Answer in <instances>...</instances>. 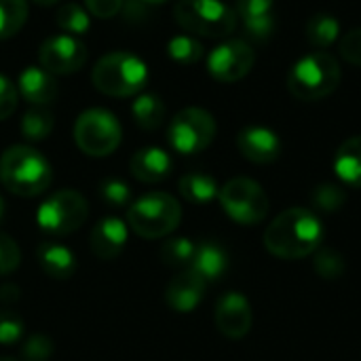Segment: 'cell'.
<instances>
[{"label": "cell", "mask_w": 361, "mask_h": 361, "mask_svg": "<svg viewBox=\"0 0 361 361\" xmlns=\"http://www.w3.org/2000/svg\"><path fill=\"white\" fill-rule=\"evenodd\" d=\"M38 59L51 74H72L85 66L87 47L72 34H57L42 42Z\"/></svg>", "instance_id": "7c38bea8"}, {"label": "cell", "mask_w": 361, "mask_h": 361, "mask_svg": "<svg viewBox=\"0 0 361 361\" xmlns=\"http://www.w3.org/2000/svg\"><path fill=\"white\" fill-rule=\"evenodd\" d=\"M216 137V121L203 108H184L180 110L167 131V140L173 150L180 154H197L205 150Z\"/></svg>", "instance_id": "9c48e42d"}, {"label": "cell", "mask_w": 361, "mask_h": 361, "mask_svg": "<svg viewBox=\"0 0 361 361\" xmlns=\"http://www.w3.org/2000/svg\"><path fill=\"white\" fill-rule=\"evenodd\" d=\"M182 207L167 192H148L140 197L127 212L129 226L144 239H161L178 228Z\"/></svg>", "instance_id": "5b68a950"}, {"label": "cell", "mask_w": 361, "mask_h": 361, "mask_svg": "<svg viewBox=\"0 0 361 361\" xmlns=\"http://www.w3.org/2000/svg\"><path fill=\"white\" fill-rule=\"evenodd\" d=\"M222 209L239 224L254 226L260 224L269 214V197L264 188L250 178H233L228 180L220 192Z\"/></svg>", "instance_id": "ba28073f"}, {"label": "cell", "mask_w": 361, "mask_h": 361, "mask_svg": "<svg viewBox=\"0 0 361 361\" xmlns=\"http://www.w3.org/2000/svg\"><path fill=\"white\" fill-rule=\"evenodd\" d=\"M121 137H123V131H121L118 118L104 108L85 110L76 118L74 140H76V146L89 157L112 154L118 148Z\"/></svg>", "instance_id": "52a82bcc"}, {"label": "cell", "mask_w": 361, "mask_h": 361, "mask_svg": "<svg viewBox=\"0 0 361 361\" xmlns=\"http://www.w3.org/2000/svg\"><path fill=\"white\" fill-rule=\"evenodd\" d=\"M19 262H21V252L17 243L8 235L0 233V275H11L19 267Z\"/></svg>", "instance_id": "d590c367"}, {"label": "cell", "mask_w": 361, "mask_h": 361, "mask_svg": "<svg viewBox=\"0 0 361 361\" xmlns=\"http://www.w3.org/2000/svg\"><path fill=\"white\" fill-rule=\"evenodd\" d=\"M341 36V23L334 15L317 13L307 21V40L317 49H328Z\"/></svg>", "instance_id": "cb8c5ba5"}, {"label": "cell", "mask_w": 361, "mask_h": 361, "mask_svg": "<svg viewBox=\"0 0 361 361\" xmlns=\"http://www.w3.org/2000/svg\"><path fill=\"white\" fill-rule=\"evenodd\" d=\"M53 131V114L44 106L30 108L21 118V133L30 142H40Z\"/></svg>", "instance_id": "484cf974"}, {"label": "cell", "mask_w": 361, "mask_h": 361, "mask_svg": "<svg viewBox=\"0 0 361 361\" xmlns=\"http://www.w3.org/2000/svg\"><path fill=\"white\" fill-rule=\"evenodd\" d=\"M334 171L345 184L361 188V135L341 144L334 157Z\"/></svg>", "instance_id": "7402d4cb"}, {"label": "cell", "mask_w": 361, "mask_h": 361, "mask_svg": "<svg viewBox=\"0 0 361 361\" xmlns=\"http://www.w3.org/2000/svg\"><path fill=\"white\" fill-rule=\"evenodd\" d=\"M254 61L256 53L245 40H226L209 53L207 70L220 82H237L250 74Z\"/></svg>", "instance_id": "8fae6325"}, {"label": "cell", "mask_w": 361, "mask_h": 361, "mask_svg": "<svg viewBox=\"0 0 361 361\" xmlns=\"http://www.w3.org/2000/svg\"><path fill=\"white\" fill-rule=\"evenodd\" d=\"M15 108H17V89L4 74H0V121L8 118L15 112Z\"/></svg>", "instance_id": "74e56055"}, {"label": "cell", "mask_w": 361, "mask_h": 361, "mask_svg": "<svg viewBox=\"0 0 361 361\" xmlns=\"http://www.w3.org/2000/svg\"><path fill=\"white\" fill-rule=\"evenodd\" d=\"M341 55L351 63L361 68V27L347 32L341 40Z\"/></svg>", "instance_id": "8d00e7d4"}, {"label": "cell", "mask_w": 361, "mask_h": 361, "mask_svg": "<svg viewBox=\"0 0 361 361\" xmlns=\"http://www.w3.org/2000/svg\"><path fill=\"white\" fill-rule=\"evenodd\" d=\"M99 197L110 207H125L131 199V188L127 186V182L118 178H106L99 184Z\"/></svg>", "instance_id": "d6a6232c"}, {"label": "cell", "mask_w": 361, "mask_h": 361, "mask_svg": "<svg viewBox=\"0 0 361 361\" xmlns=\"http://www.w3.org/2000/svg\"><path fill=\"white\" fill-rule=\"evenodd\" d=\"M178 188H180V195L192 205H205L214 201L220 192L216 180L207 173H186L182 176Z\"/></svg>", "instance_id": "603a6c76"}, {"label": "cell", "mask_w": 361, "mask_h": 361, "mask_svg": "<svg viewBox=\"0 0 361 361\" xmlns=\"http://www.w3.org/2000/svg\"><path fill=\"white\" fill-rule=\"evenodd\" d=\"M0 300L2 302H17L19 300V288L11 286V283L0 286Z\"/></svg>", "instance_id": "ab89813d"}, {"label": "cell", "mask_w": 361, "mask_h": 361, "mask_svg": "<svg viewBox=\"0 0 361 361\" xmlns=\"http://www.w3.org/2000/svg\"><path fill=\"white\" fill-rule=\"evenodd\" d=\"M36 254L42 271L53 279H70L76 271L74 254L59 243H40Z\"/></svg>", "instance_id": "44dd1931"}, {"label": "cell", "mask_w": 361, "mask_h": 361, "mask_svg": "<svg viewBox=\"0 0 361 361\" xmlns=\"http://www.w3.org/2000/svg\"><path fill=\"white\" fill-rule=\"evenodd\" d=\"M205 283L207 281L203 277H199L195 271L186 269L169 281L165 300L176 313H190L201 305L203 294H205Z\"/></svg>", "instance_id": "9a60e30c"}, {"label": "cell", "mask_w": 361, "mask_h": 361, "mask_svg": "<svg viewBox=\"0 0 361 361\" xmlns=\"http://www.w3.org/2000/svg\"><path fill=\"white\" fill-rule=\"evenodd\" d=\"M167 55L178 63L190 66L203 57V44L192 36H173L167 42Z\"/></svg>", "instance_id": "83f0119b"}, {"label": "cell", "mask_w": 361, "mask_h": 361, "mask_svg": "<svg viewBox=\"0 0 361 361\" xmlns=\"http://www.w3.org/2000/svg\"><path fill=\"white\" fill-rule=\"evenodd\" d=\"M142 2H146V4H161V2H167V0H142Z\"/></svg>", "instance_id": "b9f144b4"}, {"label": "cell", "mask_w": 361, "mask_h": 361, "mask_svg": "<svg viewBox=\"0 0 361 361\" xmlns=\"http://www.w3.org/2000/svg\"><path fill=\"white\" fill-rule=\"evenodd\" d=\"M178 23L199 36L224 38L237 27V13L220 0H178Z\"/></svg>", "instance_id": "8992f818"}, {"label": "cell", "mask_w": 361, "mask_h": 361, "mask_svg": "<svg viewBox=\"0 0 361 361\" xmlns=\"http://www.w3.org/2000/svg\"><path fill=\"white\" fill-rule=\"evenodd\" d=\"M36 4H40V6H49V4H55L57 0H34Z\"/></svg>", "instance_id": "60d3db41"}, {"label": "cell", "mask_w": 361, "mask_h": 361, "mask_svg": "<svg viewBox=\"0 0 361 361\" xmlns=\"http://www.w3.org/2000/svg\"><path fill=\"white\" fill-rule=\"evenodd\" d=\"M2 214H4V203H2V199H0V220H2Z\"/></svg>", "instance_id": "7bdbcfd3"}, {"label": "cell", "mask_w": 361, "mask_h": 361, "mask_svg": "<svg viewBox=\"0 0 361 361\" xmlns=\"http://www.w3.org/2000/svg\"><path fill=\"white\" fill-rule=\"evenodd\" d=\"M311 203L315 209L326 212V214H336L345 203H347V195L341 186L336 184H319L313 188L311 192Z\"/></svg>", "instance_id": "f546056e"}, {"label": "cell", "mask_w": 361, "mask_h": 361, "mask_svg": "<svg viewBox=\"0 0 361 361\" xmlns=\"http://www.w3.org/2000/svg\"><path fill=\"white\" fill-rule=\"evenodd\" d=\"M237 15L243 19L247 34L256 40H269L277 27L275 0H239Z\"/></svg>", "instance_id": "e0dca14e"}, {"label": "cell", "mask_w": 361, "mask_h": 361, "mask_svg": "<svg viewBox=\"0 0 361 361\" xmlns=\"http://www.w3.org/2000/svg\"><path fill=\"white\" fill-rule=\"evenodd\" d=\"M91 80L97 91L110 97H131L146 87L148 68L146 63L127 51H114L104 55L93 72Z\"/></svg>", "instance_id": "277c9868"}, {"label": "cell", "mask_w": 361, "mask_h": 361, "mask_svg": "<svg viewBox=\"0 0 361 361\" xmlns=\"http://www.w3.org/2000/svg\"><path fill=\"white\" fill-rule=\"evenodd\" d=\"M0 180L6 190L19 197H36L49 188L53 169L38 150L11 146L0 159Z\"/></svg>", "instance_id": "7a4b0ae2"}, {"label": "cell", "mask_w": 361, "mask_h": 361, "mask_svg": "<svg viewBox=\"0 0 361 361\" xmlns=\"http://www.w3.org/2000/svg\"><path fill=\"white\" fill-rule=\"evenodd\" d=\"M237 146L241 154L258 165H267L279 159L281 154V140L275 131L267 127H245L237 135Z\"/></svg>", "instance_id": "5bb4252c"}, {"label": "cell", "mask_w": 361, "mask_h": 361, "mask_svg": "<svg viewBox=\"0 0 361 361\" xmlns=\"http://www.w3.org/2000/svg\"><path fill=\"white\" fill-rule=\"evenodd\" d=\"M85 4H87L91 15L102 17V19H110L121 11L123 0H85Z\"/></svg>", "instance_id": "f35d334b"}, {"label": "cell", "mask_w": 361, "mask_h": 361, "mask_svg": "<svg viewBox=\"0 0 361 361\" xmlns=\"http://www.w3.org/2000/svg\"><path fill=\"white\" fill-rule=\"evenodd\" d=\"M89 214L85 197L76 190H59L51 195L36 214L38 226L51 235H70L78 231Z\"/></svg>", "instance_id": "30bf717a"}, {"label": "cell", "mask_w": 361, "mask_h": 361, "mask_svg": "<svg viewBox=\"0 0 361 361\" xmlns=\"http://www.w3.org/2000/svg\"><path fill=\"white\" fill-rule=\"evenodd\" d=\"M131 114L135 118V123L150 131V129H157L163 118H165V104L159 95L154 93H144L140 97H135L133 106H131Z\"/></svg>", "instance_id": "d4e9b609"}, {"label": "cell", "mask_w": 361, "mask_h": 361, "mask_svg": "<svg viewBox=\"0 0 361 361\" xmlns=\"http://www.w3.org/2000/svg\"><path fill=\"white\" fill-rule=\"evenodd\" d=\"M53 355V341L44 334H34L25 341L21 349V357L25 361H49Z\"/></svg>", "instance_id": "e575fe53"}, {"label": "cell", "mask_w": 361, "mask_h": 361, "mask_svg": "<svg viewBox=\"0 0 361 361\" xmlns=\"http://www.w3.org/2000/svg\"><path fill=\"white\" fill-rule=\"evenodd\" d=\"M0 361H15V360H11V357H0Z\"/></svg>", "instance_id": "ee69618b"}, {"label": "cell", "mask_w": 361, "mask_h": 361, "mask_svg": "<svg viewBox=\"0 0 361 361\" xmlns=\"http://www.w3.org/2000/svg\"><path fill=\"white\" fill-rule=\"evenodd\" d=\"M341 63L328 51H315L294 63L288 76V89L296 99L317 102L341 85Z\"/></svg>", "instance_id": "3957f363"}, {"label": "cell", "mask_w": 361, "mask_h": 361, "mask_svg": "<svg viewBox=\"0 0 361 361\" xmlns=\"http://www.w3.org/2000/svg\"><path fill=\"white\" fill-rule=\"evenodd\" d=\"M315 271H317V275L322 277V279H338V277H343V273H345V269H347V264H345V258L336 252V250H322V252H317V256H315Z\"/></svg>", "instance_id": "1f68e13d"}, {"label": "cell", "mask_w": 361, "mask_h": 361, "mask_svg": "<svg viewBox=\"0 0 361 361\" xmlns=\"http://www.w3.org/2000/svg\"><path fill=\"white\" fill-rule=\"evenodd\" d=\"M129 169L135 176V180H140L144 184L161 182L171 173V157L163 148L148 146V148L137 150L131 157Z\"/></svg>", "instance_id": "d6986e66"}, {"label": "cell", "mask_w": 361, "mask_h": 361, "mask_svg": "<svg viewBox=\"0 0 361 361\" xmlns=\"http://www.w3.org/2000/svg\"><path fill=\"white\" fill-rule=\"evenodd\" d=\"M159 254L167 267H190V260L195 256V243L184 237L169 239L161 245Z\"/></svg>", "instance_id": "4dcf8cb0"}, {"label": "cell", "mask_w": 361, "mask_h": 361, "mask_svg": "<svg viewBox=\"0 0 361 361\" xmlns=\"http://www.w3.org/2000/svg\"><path fill=\"white\" fill-rule=\"evenodd\" d=\"M19 93L34 106H47L57 97V80L42 66H30L19 74Z\"/></svg>", "instance_id": "ac0fdd59"}, {"label": "cell", "mask_w": 361, "mask_h": 361, "mask_svg": "<svg viewBox=\"0 0 361 361\" xmlns=\"http://www.w3.org/2000/svg\"><path fill=\"white\" fill-rule=\"evenodd\" d=\"M23 334V319L8 309L0 311V345H15Z\"/></svg>", "instance_id": "836d02e7"}, {"label": "cell", "mask_w": 361, "mask_h": 361, "mask_svg": "<svg viewBox=\"0 0 361 361\" xmlns=\"http://www.w3.org/2000/svg\"><path fill=\"white\" fill-rule=\"evenodd\" d=\"M188 269L205 281H218L228 269V256L222 245L214 241H203L201 245H195V256Z\"/></svg>", "instance_id": "ffe728a7"}, {"label": "cell", "mask_w": 361, "mask_h": 361, "mask_svg": "<svg viewBox=\"0 0 361 361\" xmlns=\"http://www.w3.org/2000/svg\"><path fill=\"white\" fill-rule=\"evenodd\" d=\"M216 326L226 338H243L252 330L250 300L239 292H226L216 305Z\"/></svg>", "instance_id": "4fadbf2b"}, {"label": "cell", "mask_w": 361, "mask_h": 361, "mask_svg": "<svg viewBox=\"0 0 361 361\" xmlns=\"http://www.w3.org/2000/svg\"><path fill=\"white\" fill-rule=\"evenodd\" d=\"M324 241L322 220L305 207H290L279 214L264 233V247L281 260L311 256Z\"/></svg>", "instance_id": "6da1fadb"}, {"label": "cell", "mask_w": 361, "mask_h": 361, "mask_svg": "<svg viewBox=\"0 0 361 361\" xmlns=\"http://www.w3.org/2000/svg\"><path fill=\"white\" fill-rule=\"evenodd\" d=\"M27 19V0H0V38L15 36Z\"/></svg>", "instance_id": "4316f807"}, {"label": "cell", "mask_w": 361, "mask_h": 361, "mask_svg": "<svg viewBox=\"0 0 361 361\" xmlns=\"http://www.w3.org/2000/svg\"><path fill=\"white\" fill-rule=\"evenodd\" d=\"M55 19H57V25H59L66 34H85V32L89 30V25H91L87 11H85L80 4H76V2L63 4V6L57 11Z\"/></svg>", "instance_id": "f1b7e54d"}, {"label": "cell", "mask_w": 361, "mask_h": 361, "mask_svg": "<svg viewBox=\"0 0 361 361\" xmlns=\"http://www.w3.org/2000/svg\"><path fill=\"white\" fill-rule=\"evenodd\" d=\"M127 226L123 220L118 218H104L99 220L93 231H91V237H89V243H91V250L93 254L99 258V260H114L123 250H125V243H127Z\"/></svg>", "instance_id": "2e32d148"}]
</instances>
